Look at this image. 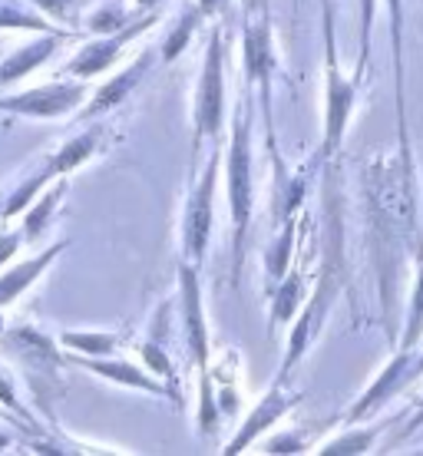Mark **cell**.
<instances>
[{
	"label": "cell",
	"instance_id": "17",
	"mask_svg": "<svg viewBox=\"0 0 423 456\" xmlns=\"http://www.w3.org/2000/svg\"><path fill=\"white\" fill-rule=\"evenodd\" d=\"M4 341H7V347H11V351L17 354L30 370H40V374H44V370H50V367L60 364L57 347H53V341H50L44 331H34V328H17V331H11Z\"/></svg>",
	"mask_w": 423,
	"mask_h": 456
},
{
	"label": "cell",
	"instance_id": "34",
	"mask_svg": "<svg viewBox=\"0 0 423 456\" xmlns=\"http://www.w3.org/2000/svg\"><path fill=\"white\" fill-rule=\"evenodd\" d=\"M7 446H11V434H4V430H0V450H7Z\"/></svg>",
	"mask_w": 423,
	"mask_h": 456
},
{
	"label": "cell",
	"instance_id": "33",
	"mask_svg": "<svg viewBox=\"0 0 423 456\" xmlns=\"http://www.w3.org/2000/svg\"><path fill=\"white\" fill-rule=\"evenodd\" d=\"M417 427H423V400H420V411H417V417L407 423V434H411V430H417Z\"/></svg>",
	"mask_w": 423,
	"mask_h": 456
},
{
	"label": "cell",
	"instance_id": "16",
	"mask_svg": "<svg viewBox=\"0 0 423 456\" xmlns=\"http://www.w3.org/2000/svg\"><path fill=\"white\" fill-rule=\"evenodd\" d=\"M60 46V34H46L30 40L27 46H20L17 53L0 63V86H11L13 80H23L27 73H34L37 67H44L46 60L53 57V50Z\"/></svg>",
	"mask_w": 423,
	"mask_h": 456
},
{
	"label": "cell",
	"instance_id": "11",
	"mask_svg": "<svg viewBox=\"0 0 423 456\" xmlns=\"http://www.w3.org/2000/svg\"><path fill=\"white\" fill-rule=\"evenodd\" d=\"M73 364H80L83 370H93V374H100L103 380L119 384V387L142 390V394H152V397H172V387L159 384L149 370L136 367L133 361H123V357H110V354L106 357H86V354H80V357H73Z\"/></svg>",
	"mask_w": 423,
	"mask_h": 456
},
{
	"label": "cell",
	"instance_id": "3",
	"mask_svg": "<svg viewBox=\"0 0 423 456\" xmlns=\"http://www.w3.org/2000/svg\"><path fill=\"white\" fill-rule=\"evenodd\" d=\"M324 63H328V93H324V139H321V159H331L344 139L347 119L354 113L357 86H361V73L344 77L341 63H338V44H334V23L328 17L324 23Z\"/></svg>",
	"mask_w": 423,
	"mask_h": 456
},
{
	"label": "cell",
	"instance_id": "37",
	"mask_svg": "<svg viewBox=\"0 0 423 456\" xmlns=\"http://www.w3.org/2000/svg\"><path fill=\"white\" fill-rule=\"evenodd\" d=\"M420 344H423V338H420Z\"/></svg>",
	"mask_w": 423,
	"mask_h": 456
},
{
	"label": "cell",
	"instance_id": "15",
	"mask_svg": "<svg viewBox=\"0 0 423 456\" xmlns=\"http://www.w3.org/2000/svg\"><path fill=\"white\" fill-rule=\"evenodd\" d=\"M149 67H152V57H149V53L136 57L126 69H123V73H119V77H113V80L103 83V86L96 90V96H93L90 103H86V110H83V116H100V113H106V110L119 106L123 100H129V93L146 80Z\"/></svg>",
	"mask_w": 423,
	"mask_h": 456
},
{
	"label": "cell",
	"instance_id": "22",
	"mask_svg": "<svg viewBox=\"0 0 423 456\" xmlns=\"http://www.w3.org/2000/svg\"><path fill=\"white\" fill-rule=\"evenodd\" d=\"M297 301H301V274L291 272V274H285V281L278 285L275 311H272V318H275V321H288L291 314H295Z\"/></svg>",
	"mask_w": 423,
	"mask_h": 456
},
{
	"label": "cell",
	"instance_id": "12",
	"mask_svg": "<svg viewBox=\"0 0 423 456\" xmlns=\"http://www.w3.org/2000/svg\"><path fill=\"white\" fill-rule=\"evenodd\" d=\"M275 67H278V53H275V40H272V20H268V13H258L245 27V73H248V80L268 86Z\"/></svg>",
	"mask_w": 423,
	"mask_h": 456
},
{
	"label": "cell",
	"instance_id": "19",
	"mask_svg": "<svg viewBox=\"0 0 423 456\" xmlns=\"http://www.w3.org/2000/svg\"><path fill=\"white\" fill-rule=\"evenodd\" d=\"M67 192V183L60 179L53 189H44V195H40V202H34V208L27 212V222H23V239L27 241H37L40 235L46 232V225H50V216H53V208L60 206V195Z\"/></svg>",
	"mask_w": 423,
	"mask_h": 456
},
{
	"label": "cell",
	"instance_id": "30",
	"mask_svg": "<svg viewBox=\"0 0 423 456\" xmlns=\"http://www.w3.org/2000/svg\"><path fill=\"white\" fill-rule=\"evenodd\" d=\"M264 450H272V453H297V450H305V444L301 440H272V444L264 446Z\"/></svg>",
	"mask_w": 423,
	"mask_h": 456
},
{
	"label": "cell",
	"instance_id": "9",
	"mask_svg": "<svg viewBox=\"0 0 423 456\" xmlns=\"http://www.w3.org/2000/svg\"><path fill=\"white\" fill-rule=\"evenodd\" d=\"M295 403H297V394H291V390L285 387V380H278L275 387L268 390V394L252 407V413H248L245 423L239 427V434L232 436V444H225V453L235 456V453H241V450H248V444H255V440H258L272 423L281 420Z\"/></svg>",
	"mask_w": 423,
	"mask_h": 456
},
{
	"label": "cell",
	"instance_id": "1",
	"mask_svg": "<svg viewBox=\"0 0 423 456\" xmlns=\"http://www.w3.org/2000/svg\"><path fill=\"white\" fill-rule=\"evenodd\" d=\"M229 208H232V251H235V278H239L241 258H245V235L255 208V179H252V129L245 110L232 119V146H229Z\"/></svg>",
	"mask_w": 423,
	"mask_h": 456
},
{
	"label": "cell",
	"instance_id": "20",
	"mask_svg": "<svg viewBox=\"0 0 423 456\" xmlns=\"http://www.w3.org/2000/svg\"><path fill=\"white\" fill-rule=\"evenodd\" d=\"M199 23H202V11H199V7H189V11L179 17V23L172 27V34L166 37V44H162V50H159V57L166 60V63H172V60L183 53L185 44H189L192 34L199 30Z\"/></svg>",
	"mask_w": 423,
	"mask_h": 456
},
{
	"label": "cell",
	"instance_id": "18",
	"mask_svg": "<svg viewBox=\"0 0 423 456\" xmlns=\"http://www.w3.org/2000/svg\"><path fill=\"white\" fill-rule=\"evenodd\" d=\"M60 344L77 354H93V357H106L123 344L119 331H67L60 334Z\"/></svg>",
	"mask_w": 423,
	"mask_h": 456
},
{
	"label": "cell",
	"instance_id": "7",
	"mask_svg": "<svg viewBox=\"0 0 423 456\" xmlns=\"http://www.w3.org/2000/svg\"><path fill=\"white\" fill-rule=\"evenodd\" d=\"M420 374H423V351H413V347L411 351H397L394 354V361L384 367V374H380L378 380L367 387L364 397L347 411V420L351 423L367 420L378 407H384L390 397H397V394H401L407 384H413Z\"/></svg>",
	"mask_w": 423,
	"mask_h": 456
},
{
	"label": "cell",
	"instance_id": "36",
	"mask_svg": "<svg viewBox=\"0 0 423 456\" xmlns=\"http://www.w3.org/2000/svg\"><path fill=\"white\" fill-rule=\"evenodd\" d=\"M139 4H156V0H139Z\"/></svg>",
	"mask_w": 423,
	"mask_h": 456
},
{
	"label": "cell",
	"instance_id": "21",
	"mask_svg": "<svg viewBox=\"0 0 423 456\" xmlns=\"http://www.w3.org/2000/svg\"><path fill=\"white\" fill-rule=\"evenodd\" d=\"M420 338H423V258L417 265V281H413L411 311H407V328H403V338H401V351L417 347Z\"/></svg>",
	"mask_w": 423,
	"mask_h": 456
},
{
	"label": "cell",
	"instance_id": "5",
	"mask_svg": "<svg viewBox=\"0 0 423 456\" xmlns=\"http://www.w3.org/2000/svg\"><path fill=\"white\" fill-rule=\"evenodd\" d=\"M218 162H222V149L216 146L206 172H202V179L195 183L192 195H189V202H185L183 248H185V262L192 265V268H202V262H206L208 235H212V208H216Z\"/></svg>",
	"mask_w": 423,
	"mask_h": 456
},
{
	"label": "cell",
	"instance_id": "29",
	"mask_svg": "<svg viewBox=\"0 0 423 456\" xmlns=\"http://www.w3.org/2000/svg\"><path fill=\"white\" fill-rule=\"evenodd\" d=\"M0 403H4V407H13V411L23 413L20 400H17V390H13V384L7 380V374H4V370H0Z\"/></svg>",
	"mask_w": 423,
	"mask_h": 456
},
{
	"label": "cell",
	"instance_id": "6",
	"mask_svg": "<svg viewBox=\"0 0 423 456\" xmlns=\"http://www.w3.org/2000/svg\"><path fill=\"white\" fill-rule=\"evenodd\" d=\"M86 100L83 83H46L37 90H23L17 96H0V113L27 116V119H60L73 113Z\"/></svg>",
	"mask_w": 423,
	"mask_h": 456
},
{
	"label": "cell",
	"instance_id": "35",
	"mask_svg": "<svg viewBox=\"0 0 423 456\" xmlns=\"http://www.w3.org/2000/svg\"><path fill=\"white\" fill-rule=\"evenodd\" d=\"M0 338H4V314H0Z\"/></svg>",
	"mask_w": 423,
	"mask_h": 456
},
{
	"label": "cell",
	"instance_id": "13",
	"mask_svg": "<svg viewBox=\"0 0 423 456\" xmlns=\"http://www.w3.org/2000/svg\"><path fill=\"white\" fill-rule=\"evenodd\" d=\"M324 311H328V274L321 278L318 291L311 295L305 314L297 318L295 331H291V341H288V354H285V364H281V377H278V380H285L288 370L301 361V354L308 351V344L314 341V334H318L321 324H324Z\"/></svg>",
	"mask_w": 423,
	"mask_h": 456
},
{
	"label": "cell",
	"instance_id": "25",
	"mask_svg": "<svg viewBox=\"0 0 423 456\" xmlns=\"http://www.w3.org/2000/svg\"><path fill=\"white\" fill-rule=\"evenodd\" d=\"M119 27H126V11L116 4H106L90 17V30H96V34H113Z\"/></svg>",
	"mask_w": 423,
	"mask_h": 456
},
{
	"label": "cell",
	"instance_id": "2",
	"mask_svg": "<svg viewBox=\"0 0 423 456\" xmlns=\"http://www.w3.org/2000/svg\"><path fill=\"white\" fill-rule=\"evenodd\" d=\"M225 126V40L222 30L208 34L202 73L195 83V113H192V139L202 146L206 139H218Z\"/></svg>",
	"mask_w": 423,
	"mask_h": 456
},
{
	"label": "cell",
	"instance_id": "31",
	"mask_svg": "<svg viewBox=\"0 0 423 456\" xmlns=\"http://www.w3.org/2000/svg\"><path fill=\"white\" fill-rule=\"evenodd\" d=\"M20 241H23V235H4V239H0V265L11 258Z\"/></svg>",
	"mask_w": 423,
	"mask_h": 456
},
{
	"label": "cell",
	"instance_id": "14",
	"mask_svg": "<svg viewBox=\"0 0 423 456\" xmlns=\"http://www.w3.org/2000/svg\"><path fill=\"white\" fill-rule=\"evenodd\" d=\"M63 248H67V241H57V245L44 248L40 255H34V258H27V262H20V265H13V268H7V272L0 274V308H4V305H13L50 265L57 262Z\"/></svg>",
	"mask_w": 423,
	"mask_h": 456
},
{
	"label": "cell",
	"instance_id": "28",
	"mask_svg": "<svg viewBox=\"0 0 423 456\" xmlns=\"http://www.w3.org/2000/svg\"><path fill=\"white\" fill-rule=\"evenodd\" d=\"M40 11H46L53 20H67L69 13L80 7V0H34Z\"/></svg>",
	"mask_w": 423,
	"mask_h": 456
},
{
	"label": "cell",
	"instance_id": "8",
	"mask_svg": "<svg viewBox=\"0 0 423 456\" xmlns=\"http://www.w3.org/2000/svg\"><path fill=\"white\" fill-rule=\"evenodd\" d=\"M156 20H159V13H149V17L129 20L126 27H119V30H113V34H103V40L86 44L80 53L67 63V73L69 77H80V80H90V77H96V73L110 69L116 63V57L123 53V46H126L129 40H136V34L149 30Z\"/></svg>",
	"mask_w": 423,
	"mask_h": 456
},
{
	"label": "cell",
	"instance_id": "23",
	"mask_svg": "<svg viewBox=\"0 0 423 456\" xmlns=\"http://www.w3.org/2000/svg\"><path fill=\"white\" fill-rule=\"evenodd\" d=\"M0 30H37V34H40V30H46V20L30 11L0 4Z\"/></svg>",
	"mask_w": 423,
	"mask_h": 456
},
{
	"label": "cell",
	"instance_id": "24",
	"mask_svg": "<svg viewBox=\"0 0 423 456\" xmlns=\"http://www.w3.org/2000/svg\"><path fill=\"white\" fill-rule=\"evenodd\" d=\"M374 434L378 430H351V434L338 436V440H328L321 450L324 453H367L370 444H374Z\"/></svg>",
	"mask_w": 423,
	"mask_h": 456
},
{
	"label": "cell",
	"instance_id": "4",
	"mask_svg": "<svg viewBox=\"0 0 423 456\" xmlns=\"http://www.w3.org/2000/svg\"><path fill=\"white\" fill-rule=\"evenodd\" d=\"M100 139H103V129H100V126H93V129H86V133H80V136H73L69 142H63V146H60L57 152L44 162V169L37 172V175H30V179H27V183H23L11 199H7V206H4V218L23 212V208L34 202V195L44 192L50 179H63V175H69L73 169H80L83 162L90 159L93 152L100 149Z\"/></svg>",
	"mask_w": 423,
	"mask_h": 456
},
{
	"label": "cell",
	"instance_id": "10",
	"mask_svg": "<svg viewBox=\"0 0 423 456\" xmlns=\"http://www.w3.org/2000/svg\"><path fill=\"white\" fill-rule=\"evenodd\" d=\"M199 268L183 262L179 268V285H183V318H185V344L192 351L195 364L202 367V380H206L208 367V331H206V308H202V291H199Z\"/></svg>",
	"mask_w": 423,
	"mask_h": 456
},
{
	"label": "cell",
	"instance_id": "26",
	"mask_svg": "<svg viewBox=\"0 0 423 456\" xmlns=\"http://www.w3.org/2000/svg\"><path fill=\"white\" fill-rule=\"evenodd\" d=\"M291 235H295V218H288L285 235H281V241H278V245H275V251L268 255V272L275 274V278H281V272H285V265H288V251H291Z\"/></svg>",
	"mask_w": 423,
	"mask_h": 456
},
{
	"label": "cell",
	"instance_id": "32",
	"mask_svg": "<svg viewBox=\"0 0 423 456\" xmlns=\"http://www.w3.org/2000/svg\"><path fill=\"white\" fill-rule=\"evenodd\" d=\"M222 4H225V0H199L195 7H199V11H202V17H206V13H216Z\"/></svg>",
	"mask_w": 423,
	"mask_h": 456
},
{
	"label": "cell",
	"instance_id": "27",
	"mask_svg": "<svg viewBox=\"0 0 423 456\" xmlns=\"http://www.w3.org/2000/svg\"><path fill=\"white\" fill-rule=\"evenodd\" d=\"M142 361H146L152 370H159L162 377H172V361L162 354V347L156 341H149V344H142Z\"/></svg>",
	"mask_w": 423,
	"mask_h": 456
}]
</instances>
